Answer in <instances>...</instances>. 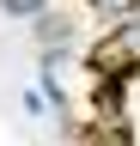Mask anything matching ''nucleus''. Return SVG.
Here are the masks:
<instances>
[{"label":"nucleus","instance_id":"f257e3e1","mask_svg":"<svg viewBox=\"0 0 140 146\" xmlns=\"http://www.w3.org/2000/svg\"><path fill=\"white\" fill-rule=\"evenodd\" d=\"M31 36H37L43 49H61L67 36H73V18H67V12H55V6H43L37 18H31Z\"/></svg>","mask_w":140,"mask_h":146},{"label":"nucleus","instance_id":"f03ea898","mask_svg":"<svg viewBox=\"0 0 140 146\" xmlns=\"http://www.w3.org/2000/svg\"><path fill=\"white\" fill-rule=\"evenodd\" d=\"M43 6H49V0H0V12H6V18H25V25H31Z\"/></svg>","mask_w":140,"mask_h":146},{"label":"nucleus","instance_id":"7ed1b4c3","mask_svg":"<svg viewBox=\"0 0 140 146\" xmlns=\"http://www.w3.org/2000/svg\"><path fill=\"white\" fill-rule=\"evenodd\" d=\"M92 12H104V18H128V12H140V0H85Z\"/></svg>","mask_w":140,"mask_h":146}]
</instances>
